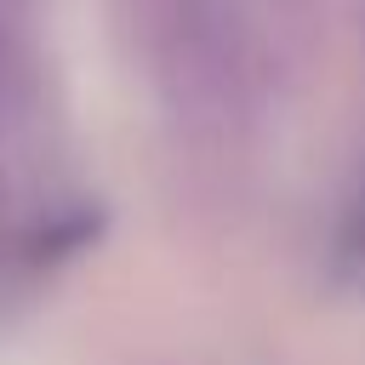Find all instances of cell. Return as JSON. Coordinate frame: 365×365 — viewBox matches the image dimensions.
Returning a JSON list of instances; mask_svg holds the SVG:
<instances>
[{"mask_svg":"<svg viewBox=\"0 0 365 365\" xmlns=\"http://www.w3.org/2000/svg\"><path fill=\"white\" fill-rule=\"evenodd\" d=\"M342 274H348V285L365 297V188H359V205H354L348 234H342Z\"/></svg>","mask_w":365,"mask_h":365,"instance_id":"obj_1","label":"cell"}]
</instances>
